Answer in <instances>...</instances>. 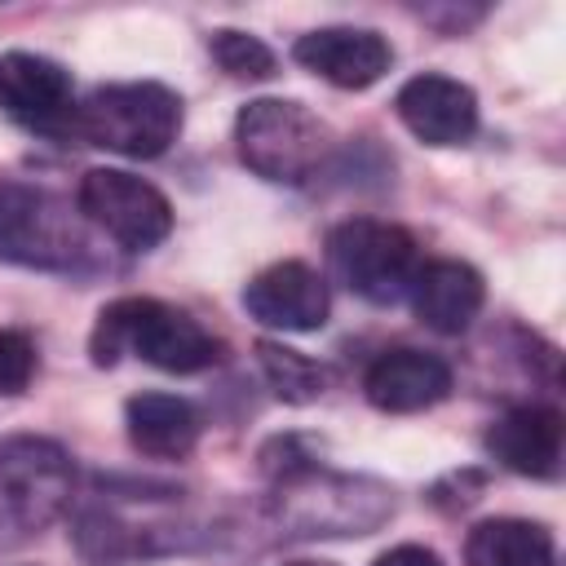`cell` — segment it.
Returning <instances> with one entry per match:
<instances>
[{
	"label": "cell",
	"mask_w": 566,
	"mask_h": 566,
	"mask_svg": "<svg viewBox=\"0 0 566 566\" xmlns=\"http://www.w3.org/2000/svg\"><path fill=\"white\" fill-rule=\"evenodd\" d=\"M88 349L97 367H111L119 354H137L142 363L172 376H190L221 363V340L186 310L164 305L155 296L111 301L93 323Z\"/></svg>",
	"instance_id": "6da1fadb"
},
{
	"label": "cell",
	"mask_w": 566,
	"mask_h": 566,
	"mask_svg": "<svg viewBox=\"0 0 566 566\" xmlns=\"http://www.w3.org/2000/svg\"><path fill=\"white\" fill-rule=\"evenodd\" d=\"M243 310L261 327L279 332H318L327 323L332 296L314 265L305 261H274L243 287Z\"/></svg>",
	"instance_id": "9c48e42d"
},
{
	"label": "cell",
	"mask_w": 566,
	"mask_h": 566,
	"mask_svg": "<svg viewBox=\"0 0 566 566\" xmlns=\"http://www.w3.org/2000/svg\"><path fill=\"white\" fill-rule=\"evenodd\" d=\"M234 146H239V159L256 177L301 186L327 159L332 128L310 106H301V102L256 97L234 119Z\"/></svg>",
	"instance_id": "5b68a950"
},
{
	"label": "cell",
	"mask_w": 566,
	"mask_h": 566,
	"mask_svg": "<svg viewBox=\"0 0 566 566\" xmlns=\"http://www.w3.org/2000/svg\"><path fill=\"white\" fill-rule=\"evenodd\" d=\"M394 517V491L371 478L327 473L310 460L274 473V522L283 535L323 539V535H371Z\"/></svg>",
	"instance_id": "7a4b0ae2"
},
{
	"label": "cell",
	"mask_w": 566,
	"mask_h": 566,
	"mask_svg": "<svg viewBox=\"0 0 566 566\" xmlns=\"http://www.w3.org/2000/svg\"><path fill=\"white\" fill-rule=\"evenodd\" d=\"M66 133L128 159H155L181 133V97L155 80L102 84L84 102H75Z\"/></svg>",
	"instance_id": "277c9868"
},
{
	"label": "cell",
	"mask_w": 566,
	"mask_h": 566,
	"mask_svg": "<svg viewBox=\"0 0 566 566\" xmlns=\"http://www.w3.org/2000/svg\"><path fill=\"white\" fill-rule=\"evenodd\" d=\"M398 119L407 124L411 137H420L424 146H460L473 137L478 128V97L469 84L424 71L416 80H407L394 97Z\"/></svg>",
	"instance_id": "8fae6325"
},
{
	"label": "cell",
	"mask_w": 566,
	"mask_h": 566,
	"mask_svg": "<svg viewBox=\"0 0 566 566\" xmlns=\"http://www.w3.org/2000/svg\"><path fill=\"white\" fill-rule=\"evenodd\" d=\"M292 57L336 88H371L389 71L394 49L371 27H318L292 44Z\"/></svg>",
	"instance_id": "30bf717a"
},
{
	"label": "cell",
	"mask_w": 566,
	"mask_h": 566,
	"mask_svg": "<svg viewBox=\"0 0 566 566\" xmlns=\"http://www.w3.org/2000/svg\"><path fill=\"white\" fill-rule=\"evenodd\" d=\"M256 363H261V376L270 380V389L283 402H314L327 389V367L305 358L301 349L279 345V340H261L256 345Z\"/></svg>",
	"instance_id": "ac0fdd59"
},
{
	"label": "cell",
	"mask_w": 566,
	"mask_h": 566,
	"mask_svg": "<svg viewBox=\"0 0 566 566\" xmlns=\"http://www.w3.org/2000/svg\"><path fill=\"white\" fill-rule=\"evenodd\" d=\"M208 49H212L217 66H221L226 75H234V80H270L274 66H279V57H274L270 44H261L256 35L234 31V27L212 31V35H208Z\"/></svg>",
	"instance_id": "d6986e66"
},
{
	"label": "cell",
	"mask_w": 566,
	"mask_h": 566,
	"mask_svg": "<svg viewBox=\"0 0 566 566\" xmlns=\"http://www.w3.org/2000/svg\"><path fill=\"white\" fill-rule=\"evenodd\" d=\"M75 464L62 442L40 433L0 438V553L40 539L71 504Z\"/></svg>",
	"instance_id": "3957f363"
},
{
	"label": "cell",
	"mask_w": 566,
	"mask_h": 566,
	"mask_svg": "<svg viewBox=\"0 0 566 566\" xmlns=\"http://www.w3.org/2000/svg\"><path fill=\"white\" fill-rule=\"evenodd\" d=\"M0 261L31 270H80L88 239L80 217L44 186L0 181Z\"/></svg>",
	"instance_id": "8992f818"
},
{
	"label": "cell",
	"mask_w": 566,
	"mask_h": 566,
	"mask_svg": "<svg viewBox=\"0 0 566 566\" xmlns=\"http://www.w3.org/2000/svg\"><path fill=\"white\" fill-rule=\"evenodd\" d=\"M363 389H367V402L376 411L411 416V411H424L451 394V367L429 349L398 345V349H385L367 367Z\"/></svg>",
	"instance_id": "4fadbf2b"
},
{
	"label": "cell",
	"mask_w": 566,
	"mask_h": 566,
	"mask_svg": "<svg viewBox=\"0 0 566 566\" xmlns=\"http://www.w3.org/2000/svg\"><path fill=\"white\" fill-rule=\"evenodd\" d=\"M124 424H128V442L150 460H181L195 451L203 433L199 407L181 394H159V389L133 394L124 407Z\"/></svg>",
	"instance_id": "2e32d148"
},
{
	"label": "cell",
	"mask_w": 566,
	"mask_h": 566,
	"mask_svg": "<svg viewBox=\"0 0 566 566\" xmlns=\"http://www.w3.org/2000/svg\"><path fill=\"white\" fill-rule=\"evenodd\" d=\"M287 566H336V562H287Z\"/></svg>",
	"instance_id": "7402d4cb"
},
{
	"label": "cell",
	"mask_w": 566,
	"mask_h": 566,
	"mask_svg": "<svg viewBox=\"0 0 566 566\" xmlns=\"http://www.w3.org/2000/svg\"><path fill=\"white\" fill-rule=\"evenodd\" d=\"M562 411L544 402L509 407L486 429V451L522 478H557L562 469Z\"/></svg>",
	"instance_id": "5bb4252c"
},
{
	"label": "cell",
	"mask_w": 566,
	"mask_h": 566,
	"mask_svg": "<svg viewBox=\"0 0 566 566\" xmlns=\"http://www.w3.org/2000/svg\"><path fill=\"white\" fill-rule=\"evenodd\" d=\"M35 376V345L22 332H0V394H22Z\"/></svg>",
	"instance_id": "ffe728a7"
},
{
	"label": "cell",
	"mask_w": 566,
	"mask_h": 566,
	"mask_svg": "<svg viewBox=\"0 0 566 566\" xmlns=\"http://www.w3.org/2000/svg\"><path fill=\"white\" fill-rule=\"evenodd\" d=\"M327 261H332V274L371 305L402 301L424 265L411 230L394 221H376V217L340 221L327 234Z\"/></svg>",
	"instance_id": "52a82bcc"
},
{
	"label": "cell",
	"mask_w": 566,
	"mask_h": 566,
	"mask_svg": "<svg viewBox=\"0 0 566 566\" xmlns=\"http://www.w3.org/2000/svg\"><path fill=\"white\" fill-rule=\"evenodd\" d=\"M371 566H442V557L433 548H424V544H398V548L380 553Z\"/></svg>",
	"instance_id": "44dd1931"
},
{
	"label": "cell",
	"mask_w": 566,
	"mask_h": 566,
	"mask_svg": "<svg viewBox=\"0 0 566 566\" xmlns=\"http://www.w3.org/2000/svg\"><path fill=\"white\" fill-rule=\"evenodd\" d=\"M0 111H9L13 119L31 128L66 133L71 111H75L66 66L40 53H4L0 57Z\"/></svg>",
	"instance_id": "7c38bea8"
},
{
	"label": "cell",
	"mask_w": 566,
	"mask_h": 566,
	"mask_svg": "<svg viewBox=\"0 0 566 566\" xmlns=\"http://www.w3.org/2000/svg\"><path fill=\"white\" fill-rule=\"evenodd\" d=\"M469 566H553V531L526 517H486L464 535Z\"/></svg>",
	"instance_id": "e0dca14e"
},
{
	"label": "cell",
	"mask_w": 566,
	"mask_h": 566,
	"mask_svg": "<svg viewBox=\"0 0 566 566\" xmlns=\"http://www.w3.org/2000/svg\"><path fill=\"white\" fill-rule=\"evenodd\" d=\"M75 203L84 221H93L128 252H150L172 230V203L150 181L124 168H88L80 177Z\"/></svg>",
	"instance_id": "ba28073f"
},
{
	"label": "cell",
	"mask_w": 566,
	"mask_h": 566,
	"mask_svg": "<svg viewBox=\"0 0 566 566\" xmlns=\"http://www.w3.org/2000/svg\"><path fill=\"white\" fill-rule=\"evenodd\" d=\"M407 296H411L416 318L429 332L460 336L478 318V310L486 301V283L464 261H429V265H420V274H416V283H411Z\"/></svg>",
	"instance_id": "9a60e30c"
}]
</instances>
